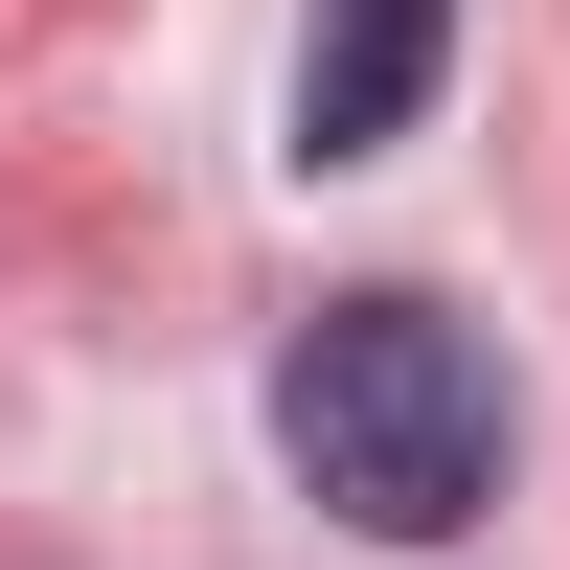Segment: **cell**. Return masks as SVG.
<instances>
[{"label":"cell","instance_id":"cell-1","mask_svg":"<svg viewBox=\"0 0 570 570\" xmlns=\"http://www.w3.org/2000/svg\"><path fill=\"white\" fill-rule=\"evenodd\" d=\"M274 456H297L320 525L456 548V525L502 502V365L456 343L434 297H320L297 343H274Z\"/></svg>","mask_w":570,"mask_h":570},{"label":"cell","instance_id":"cell-2","mask_svg":"<svg viewBox=\"0 0 570 570\" xmlns=\"http://www.w3.org/2000/svg\"><path fill=\"white\" fill-rule=\"evenodd\" d=\"M434 46L456 0H297V160H389L434 115Z\"/></svg>","mask_w":570,"mask_h":570}]
</instances>
